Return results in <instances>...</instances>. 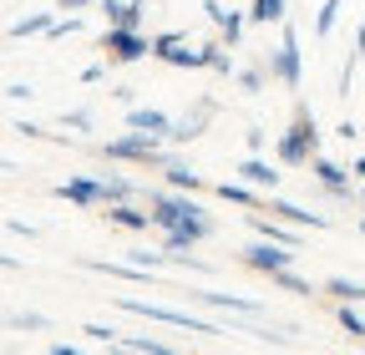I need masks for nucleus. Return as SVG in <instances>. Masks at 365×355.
Returning <instances> with one entry per match:
<instances>
[{
  "label": "nucleus",
  "instance_id": "f257e3e1",
  "mask_svg": "<svg viewBox=\"0 0 365 355\" xmlns=\"http://www.w3.org/2000/svg\"><path fill=\"white\" fill-rule=\"evenodd\" d=\"M148 208H153V229L168 234V229H198L203 239L218 234V218L193 198V193H182V188H143Z\"/></svg>",
  "mask_w": 365,
  "mask_h": 355
},
{
  "label": "nucleus",
  "instance_id": "f03ea898",
  "mask_svg": "<svg viewBox=\"0 0 365 355\" xmlns=\"http://www.w3.org/2000/svg\"><path fill=\"white\" fill-rule=\"evenodd\" d=\"M314 153H319V122H314V112L304 102H294V117L279 132V143H274V158H279L284 168H309Z\"/></svg>",
  "mask_w": 365,
  "mask_h": 355
},
{
  "label": "nucleus",
  "instance_id": "7ed1b4c3",
  "mask_svg": "<svg viewBox=\"0 0 365 355\" xmlns=\"http://www.w3.org/2000/svg\"><path fill=\"white\" fill-rule=\"evenodd\" d=\"M107 163H132V168H163L168 158H173V143L168 138H158V132H132L127 127V138H112V143H102L97 148Z\"/></svg>",
  "mask_w": 365,
  "mask_h": 355
},
{
  "label": "nucleus",
  "instance_id": "20e7f679",
  "mask_svg": "<svg viewBox=\"0 0 365 355\" xmlns=\"http://www.w3.org/2000/svg\"><path fill=\"white\" fill-rule=\"evenodd\" d=\"M112 304H117V309H127V315H143V320H153V325L188 330V335H228V325H218V320L188 315V309H168V304H148V299H132V294H117Z\"/></svg>",
  "mask_w": 365,
  "mask_h": 355
},
{
  "label": "nucleus",
  "instance_id": "39448f33",
  "mask_svg": "<svg viewBox=\"0 0 365 355\" xmlns=\"http://www.w3.org/2000/svg\"><path fill=\"white\" fill-rule=\"evenodd\" d=\"M264 66H269V76H274V81L299 86V76H304V56H299V31H294V21H289V16L279 21V46L264 56Z\"/></svg>",
  "mask_w": 365,
  "mask_h": 355
},
{
  "label": "nucleus",
  "instance_id": "423d86ee",
  "mask_svg": "<svg viewBox=\"0 0 365 355\" xmlns=\"http://www.w3.org/2000/svg\"><path fill=\"white\" fill-rule=\"evenodd\" d=\"M309 178H314V183L325 188L335 203H360V178H355L350 168H340L335 158L314 153V158H309Z\"/></svg>",
  "mask_w": 365,
  "mask_h": 355
},
{
  "label": "nucleus",
  "instance_id": "0eeeda50",
  "mask_svg": "<svg viewBox=\"0 0 365 355\" xmlns=\"http://www.w3.org/2000/svg\"><path fill=\"white\" fill-rule=\"evenodd\" d=\"M102 51H107V61L127 66V61L153 56V36L137 31V26H107V31H102Z\"/></svg>",
  "mask_w": 365,
  "mask_h": 355
},
{
  "label": "nucleus",
  "instance_id": "6e6552de",
  "mask_svg": "<svg viewBox=\"0 0 365 355\" xmlns=\"http://www.w3.org/2000/svg\"><path fill=\"white\" fill-rule=\"evenodd\" d=\"M299 259V249H289V244H274V239H254V244H244L239 249V264L244 269H254V274H279V269H289V264Z\"/></svg>",
  "mask_w": 365,
  "mask_h": 355
},
{
  "label": "nucleus",
  "instance_id": "1a4fd4ad",
  "mask_svg": "<svg viewBox=\"0 0 365 355\" xmlns=\"http://www.w3.org/2000/svg\"><path fill=\"white\" fill-rule=\"evenodd\" d=\"M213 112H218V102H208V97H198L188 117H173V132H168V143H173V148H188L193 138H203V127L213 122Z\"/></svg>",
  "mask_w": 365,
  "mask_h": 355
},
{
  "label": "nucleus",
  "instance_id": "9d476101",
  "mask_svg": "<svg viewBox=\"0 0 365 355\" xmlns=\"http://www.w3.org/2000/svg\"><path fill=\"white\" fill-rule=\"evenodd\" d=\"M56 198L71 203V208H107V188H102V178H66V183H56Z\"/></svg>",
  "mask_w": 365,
  "mask_h": 355
},
{
  "label": "nucleus",
  "instance_id": "9b49d317",
  "mask_svg": "<svg viewBox=\"0 0 365 355\" xmlns=\"http://www.w3.org/2000/svg\"><path fill=\"white\" fill-rule=\"evenodd\" d=\"M203 16L213 21L218 41H228V46L239 51V41H244V26H249V16H244V11H234V6H223V0H208V6H203Z\"/></svg>",
  "mask_w": 365,
  "mask_h": 355
},
{
  "label": "nucleus",
  "instance_id": "f8f14e48",
  "mask_svg": "<svg viewBox=\"0 0 365 355\" xmlns=\"http://www.w3.org/2000/svg\"><path fill=\"white\" fill-rule=\"evenodd\" d=\"M188 299H198V304H208V309H228V315H249V320H259V315H264V304H259V299H249V294H223V289H188Z\"/></svg>",
  "mask_w": 365,
  "mask_h": 355
},
{
  "label": "nucleus",
  "instance_id": "ddd939ff",
  "mask_svg": "<svg viewBox=\"0 0 365 355\" xmlns=\"http://www.w3.org/2000/svg\"><path fill=\"white\" fill-rule=\"evenodd\" d=\"M249 229H254L259 239H274V244L304 249V234H299V224H284V218H264V208H249Z\"/></svg>",
  "mask_w": 365,
  "mask_h": 355
},
{
  "label": "nucleus",
  "instance_id": "4468645a",
  "mask_svg": "<svg viewBox=\"0 0 365 355\" xmlns=\"http://www.w3.org/2000/svg\"><path fill=\"white\" fill-rule=\"evenodd\" d=\"M264 213L284 218V224H299V229H330V218H325V213H309V208H299V203H289V198H279V193H269V198H264Z\"/></svg>",
  "mask_w": 365,
  "mask_h": 355
},
{
  "label": "nucleus",
  "instance_id": "2eb2a0df",
  "mask_svg": "<svg viewBox=\"0 0 365 355\" xmlns=\"http://www.w3.org/2000/svg\"><path fill=\"white\" fill-rule=\"evenodd\" d=\"M107 224L112 229H132V234H148L153 229V208H137V198H127V203H107Z\"/></svg>",
  "mask_w": 365,
  "mask_h": 355
},
{
  "label": "nucleus",
  "instance_id": "dca6fc26",
  "mask_svg": "<svg viewBox=\"0 0 365 355\" xmlns=\"http://www.w3.org/2000/svg\"><path fill=\"white\" fill-rule=\"evenodd\" d=\"M97 11L107 16V26H148V0H102Z\"/></svg>",
  "mask_w": 365,
  "mask_h": 355
},
{
  "label": "nucleus",
  "instance_id": "f3484780",
  "mask_svg": "<svg viewBox=\"0 0 365 355\" xmlns=\"http://www.w3.org/2000/svg\"><path fill=\"white\" fill-rule=\"evenodd\" d=\"M223 203H234V208H264V188H254V183H244V178H223V183L213 188Z\"/></svg>",
  "mask_w": 365,
  "mask_h": 355
},
{
  "label": "nucleus",
  "instance_id": "a211bd4d",
  "mask_svg": "<svg viewBox=\"0 0 365 355\" xmlns=\"http://www.w3.org/2000/svg\"><path fill=\"white\" fill-rule=\"evenodd\" d=\"M234 178H244V183H254V188H264V193L279 188V173H274V168L264 163V153H249V158L234 168Z\"/></svg>",
  "mask_w": 365,
  "mask_h": 355
},
{
  "label": "nucleus",
  "instance_id": "6ab92c4d",
  "mask_svg": "<svg viewBox=\"0 0 365 355\" xmlns=\"http://www.w3.org/2000/svg\"><path fill=\"white\" fill-rule=\"evenodd\" d=\"M127 127H132V132H158V138H168V132H173V117L158 112V107H127Z\"/></svg>",
  "mask_w": 365,
  "mask_h": 355
},
{
  "label": "nucleus",
  "instance_id": "aec40b11",
  "mask_svg": "<svg viewBox=\"0 0 365 355\" xmlns=\"http://www.w3.org/2000/svg\"><path fill=\"white\" fill-rule=\"evenodd\" d=\"M163 178H168V188H182V193L203 188V178L193 173V163H188V158H178V153H173V158L163 163Z\"/></svg>",
  "mask_w": 365,
  "mask_h": 355
},
{
  "label": "nucleus",
  "instance_id": "412c9836",
  "mask_svg": "<svg viewBox=\"0 0 365 355\" xmlns=\"http://www.w3.org/2000/svg\"><path fill=\"white\" fill-rule=\"evenodd\" d=\"M269 289H284V294H299V299H309V294H319L325 284H309L304 274H294V264H289V269H279V274H269Z\"/></svg>",
  "mask_w": 365,
  "mask_h": 355
},
{
  "label": "nucleus",
  "instance_id": "4be33fe9",
  "mask_svg": "<svg viewBox=\"0 0 365 355\" xmlns=\"http://www.w3.org/2000/svg\"><path fill=\"white\" fill-rule=\"evenodd\" d=\"M289 11H284V0H254L249 6V26H279Z\"/></svg>",
  "mask_w": 365,
  "mask_h": 355
},
{
  "label": "nucleus",
  "instance_id": "5701e85b",
  "mask_svg": "<svg viewBox=\"0 0 365 355\" xmlns=\"http://www.w3.org/2000/svg\"><path fill=\"white\" fill-rule=\"evenodd\" d=\"M51 21H56V11H36V16H26V21H16V26H11V41L46 36V31H51Z\"/></svg>",
  "mask_w": 365,
  "mask_h": 355
},
{
  "label": "nucleus",
  "instance_id": "b1692460",
  "mask_svg": "<svg viewBox=\"0 0 365 355\" xmlns=\"http://www.w3.org/2000/svg\"><path fill=\"white\" fill-rule=\"evenodd\" d=\"M102 188H107V203H127V198H143V188H137L132 178H122V173H107V178H102Z\"/></svg>",
  "mask_w": 365,
  "mask_h": 355
},
{
  "label": "nucleus",
  "instance_id": "393cba45",
  "mask_svg": "<svg viewBox=\"0 0 365 355\" xmlns=\"http://www.w3.org/2000/svg\"><path fill=\"white\" fill-rule=\"evenodd\" d=\"M168 66H182V71H203V66H208V51H203V46H188V41H182L178 51H168Z\"/></svg>",
  "mask_w": 365,
  "mask_h": 355
},
{
  "label": "nucleus",
  "instance_id": "a878e982",
  "mask_svg": "<svg viewBox=\"0 0 365 355\" xmlns=\"http://www.w3.org/2000/svg\"><path fill=\"white\" fill-rule=\"evenodd\" d=\"M325 294H330V299H350V304H365V284H360V279H345V274L325 279Z\"/></svg>",
  "mask_w": 365,
  "mask_h": 355
},
{
  "label": "nucleus",
  "instance_id": "bb28decb",
  "mask_svg": "<svg viewBox=\"0 0 365 355\" xmlns=\"http://www.w3.org/2000/svg\"><path fill=\"white\" fill-rule=\"evenodd\" d=\"M117 345L122 350H137V355H173V345L168 340H153V335H122Z\"/></svg>",
  "mask_w": 365,
  "mask_h": 355
},
{
  "label": "nucleus",
  "instance_id": "cd10ccee",
  "mask_svg": "<svg viewBox=\"0 0 365 355\" xmlns=\"http://www.w3.org/2000/svg\"><path fill=\"white\" fill-rule=\"evenodd\" d=\"M335 320H340V330H345L350 340H365V320L355 315V304H350V299H335Z\"/></svg>",
  "mask_w": 365,
  "mask_h": 355
},
{
  "label": "nucleus",
  "instance_id": "c85d7f7f",
  "mask_svg": "<svg viewBox=\"0 0 365 355\" xmlns=\"http://www.w3.org/2000/svg\"><path fill=\"white\" fill-rule=\"evenodd\" d=\"M335 21H340V0H325V6H319V16H314V36L325 41V36L335 31Z\"/></svg>",
  "mask_w": 365,
  "mask_h": 355
},
{
  "label": "nucleus",
  "instance_id": "c756f323",
  "mask_svg": "<svg viewBox=\"0 0 365 355\" xmlns=\"http://www.w3.org/2000/svg\"><path fill=\"white\" fill-rule=\"evenodd\" d=\"M182 41H188L182 31H158V36H153V56H158V61H168V51H178Z\"/></svg>",
  "mask_w": 365,
  "mask_h": 355
},
{
  "label": "nucleus",
  "instance_id": "7c9ffc66",
  "mask_svg": "<svg viewBox=\"0 0 365 355\" xmlns=\"http://www.w3.org/2000/svg\"><path fill=\"white\" fill-rule=\"evenodd\" d=\"M264 81H269V66H239V86L254 97V92H264Z\"/></svg>",
  "mask_w": 365,
  "mask_h": 355
},
{
  "label": "nucleus",
  "instance_id": "2f4dec72",
  "mask_svg": "<svg viewBox=\"0 0 365 355\" xmlns=\"http://www.w3.org/2000/svg\"><path fill=\"white\" fill-rule=\"evenodd\" d=\"M6 325H11V330H51V320L36 315V309H26V315H11Z\"/></svg>",
  "mask_w": 365,
  "mask_h": 355
},
{
  "label": "nucleus",
  "instance_id": "473e14b6",
  "mask_svg": "<svg viewBox=\"0 0 365 355\" xmlns=\"http://www.w3.org/2000/svg\"><path fill=\"white\" fill-rule=\"evenodd\" d=\"M76 31H81V16H56L46 36H51V41H61V36H76Z\"/></svg>",
  "mask_w": 365,
  "mask_h": 355
},
{
  "label": "nucleus",
  "instance_id": "72a5a7b5",
  "mask_svg": "<svg viewBox=\"0 0 365 355\" xmlns=\"http://www.w3.org/2000/svg\"><path fill=\"white\" fill-rule=\"evenodd\" d=\"M81 335H91L97 345H117L122 340V330H112V325H81Z\"/></svg>",
  "mask_w": 365,
  "mask_h": 355
},
{
  "label": "nucleus",
  "instance_id": "f704fd0d",
  "mask_svg": "<svg viewBox=\"0 0 365 355\" xmlns=\"http://www.w3.org/2000/svg\"><path fill=\"white\" fill-rule=\"evenodd\" d=\"M6 97H11V102H31V97H36V86H31V81H11V86H6Z\"/></svg>",
  "mask_w": 365,
  "mask_h": 355
},
{
  "label": "nucleus",
  "instance_id": "c9c22d12",
  "mask_svg": "<svg viewBox=\"0 0 365 355\" xmlns=\"http://www.w3.org/2000/svg\"><path fill=\"white\" fill-rule=\"evenodd\" d=\"M61 122L76 127V132H91V112H61Z\"/></svg>",
  "mask_w": 365,
  "mask_h": 355
},
{
  "label": "nucleus",
  "instance_id": "e433bc0d",
  "mask_svg": "<svg viewBox=\"0 0 365 355\" xmlns=\"http://www.w3.org/2000/svg\"><path fill=\"white\" fill-rule=\"evenodd\" d=\"M244 143H249V153H264V143H269V132H264V127H249V132H244Z\"/></svg>",
  "mask_w": 365,
  "mask_h": 355
},
{
  "label": "nucleus",
  "instance_id": "4c0bfd02",
  "mask_svg": "<svg viewBox=\"0 0 365 355\" xmlns=\"http://www.w3.org/2000/svg\"><path fill=\"white\" fill-rule=\"evenodd\" d=\"M11 132H16V138H46V132H41L36 122H26V117H21V122H11Z\"/></svg>",
  "mask_w": 365,
  "mask_h": 355
},
{
  "label": "nucleus",
  "instance_id": "58836bf2",
  "mask_svg": "<svg viewBox=\"0 0 365 355\" xmlns=\"http://www.w3.org/2000/svg\"><path fill=\"white\" fill-rule=\"evenodd\" d=\"M102 76H107V66H102V61H91V66H81V81H86V86H97Z\"/></svg>",
  "mask_w": 365,
  "mask_h": 355
},
{
  "label": "nucleus",
  "instance_id": "ea45409f",
  "mask_svg": "<svg viewBox=\"0 0 365 355\" xmlns=\"http://www.w3.org/2000/svg\"><path fill=\"white\" fill-rule=\"evenodd\" d=\"M86 6H102V0H56V11H86Z\"/></svg>",
  "mask_w": 365,
  "mask_h": 355
},
{
  "label": "nucleus",
  "instance_id": "a19ab883",
  "mask_svg": "<svg viewBox=\"0 0 365 355\" xmlns=\"http://www.w3.org/2000/svg\"><path fill=\"white\" fill-rule=\"evenodd\" d=\"M355 61H365V21L355 26Z\"/></svg>",
  "mask_w": 365,
  "mask_h": 355
},
{
  "label": "nucleus",
  "instance_id": "79ce46f5",
  "mask_svg": "<svg viewBox=\"0 0 365 355\" xmlns=\"http://www.w3.org/2000/svg\"><path fill=\"white\" fill-rule=\"evenodd\" d=\"M355 229H360V234H365V213H360V224H355Z\"/></svg>",
  "mask_w": 365,
  "mask_h": 355
},
{
  "label": "nucleus",
  "instance_id": "37998d69",
  "mask_svg": "<svg viewBox=\"0 0 365 355\" xmlns=\"http://www.w3.org/2000/svg\"><path fill=\"white\" fill-rule=\"evenodd\" d=\"M360 208H365V183H360Z\"/></svg>",
  "mask_w": 365,
  "mask_h": 355
}]
</instances>
